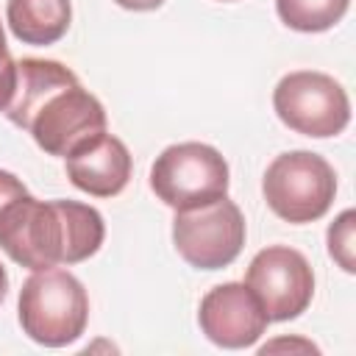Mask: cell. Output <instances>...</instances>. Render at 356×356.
I'll return each mask as SVG.
<instances>
[{"label":"cell","instance_id":"9","mask_svg":"<svg viewBox=\"0 0 356 356\" xmlns=\"http://www.w3.org/2000/svg\"><path fill=\"white\" fill-rule=\"evenodd\" d=\"M200 331L220 348H248L267 331V314L248 284L228 281L209 289L197 309Z\"/></svg>","mask_w":356,"mask_h":356},{"label":"cell","instance_id":"17","mask_svg":"<svg viewBox=\"0 0 356 356\" xmlns=\"http://www.w3.org/2000/svg\"><path fill=\"white\" fill-rule=\"evenodd\" d=\"M278 348H300V350H306V353H317V348H314L312 342H303V339H275V342L264 345L259 353L267 356V353H273V350H278Z\"/></svg>","mask_w":356,"mask_h":356},{"label":"cell","instance_id":"4","mask_svg":"<svg viewBox=\"0 0 356 356\" xmlns=\"http://www.w3.org/2000/svg\"><path fill=\"white\" fill-rule=\"evenodd\" d=\"M150 186L156 197L175 211L206 206L228 192V164L211 145H170L150 167Z\"/></svg>","mask_w":356,"mask_h":356},{"label":"cell","instance_id":"10","mask_svg":"<svg viewBox=\"0 0 356 356\" xmlns=\"http://www.w3.org/2000/svg\"><path fill=\"white\" fill-rule=\"evenodd\" d=\"M70 181L95 197H114L125 189L131 178V153L122 139L100 131L81 145H75L67 156Z\"/></svg>","mask_w":356,"mask_h":356},{"label":"cell","instance_id":"12","mask_svg":"<svg viewBox=\"0 0 356 356\" xmlns=\"http://www.w3.org/2000/svg\"><path fill=\"white\" fill-rule=\"evenodd\" d=\"M6 19L19 42L44 47L67 33L72 6L70 0H8Z\"/></svg>","mask_w":356,"mask_h":356},{"label":"cell","instance_id":"18","mask_svg":"<svg viewBox=\"0 0 356 356\" xmlns=\"http://www.w3.org/2000/svg\"><path fill=\"white\" fill-rule=\"evenodd\" d=\"M114 3L131 11H150V8H159L164 0H114Z\"/></svg>","mask_w":356,"mask_h":356},{"label":"cell","instance_id":"6","mask_svg":"<svg viewBox=\"0 0 356 356\" xmlns=\"http://www.w3.org/2000/svg\"><path fill=\"white\" fill-rule=\"evenodd\" d=\"M172 242L181 259L197 270L228 267L245 245V217L222 195L206 206L175 211Z\"/></svg>","mask_w":356,"mask_h":356},{"label":"cell","instance_id":"19","mask_svg":"<svg viewBox=\"0 0 356 356\" xmlns=\"http://www.w3.org/2000/svg\"><path fill=\"white\" fill-rule=\"evenodd\" d=\"M6 292H8V275H6V267L0 264V303L6 300Z\"/></svg>","mask_w":356,"mask_h":356},{"label":"cell","instance_id":"5","mask_svg":"<svg viewBox=\"0 0 356 356\" xmlns=\"http://www.w3.org/2000/svg\"><path fill=\"white\" fill-rule=\"evenodd\" d=\"M273 106L286 128L314 139L342 134L350 120V100L342 83L314 70L284 75L273 92Z\"/></svg>","mask_w":356,"mask_h":356},{"label":"cell","instance_id":"15","mask_svg":"<svg viewBox=\"0 0 356 356\" xmlns=\"http://www.w3.org/2000/svg\"><path fill=\"white\" fill-rule=\"evenodd\" d=\"M14 89H17V61L8 53L6 33H3V25H0V111H6V106L11 103Z\"/></svg>","mask_w":356,"mask_h":356},{"label":"cell","instance_id":"7","mask_svg":"<svg viewBox=\"0 0 356 356\" xmlns=\"http://www.w3.org/2000/svg\"><path fill=\"white\" fill-rule=\"evenodd\" d=\"M245 284L259 298L267 320H295L303 314L314 295V273L306 256L286 245L259 250L248 267Z\"/></svg>","mask_w":356,"mask_h":356},{"label":"cell","instance_id":"11","mask_svg":"<svg viewBox=\"0 0 356 356\" xmlns=\"http://www.w3.org/2000/svg\"><path fill=\"white\" fill-rule=\"evenodd\" d=\"M75 81H78L75 72L70 67L58 64V61H50V58H22V61H17V89H14L11 103L6 106V117L14 125L25 128L31 114L39 108V103L50 92L61 89L67 83H75Z\"/></svg>","mask_w":356,"mask_h":356},{"label":"cell","instance_id":"1","mask_svg":"<svg viewBox=\"0 0 356 356\" xmlns=\"http://www.w3.org/2000/svg\"><path fill=\"white\" fill-rule=\"evenodd\" d=\"M106 225L95 206L78 200L19 197L0 217V248L28 270L78 264L103 245Z\"/></svg>","mask_w":356,"mask_h":356},{"label":"cell","instance_id":"13","mask_svg":"<svg viewBox=\"0 0 356 356\" xmlns=\"http://www.w3.org/2000/svg\"><path fill=\"white\" fill-rule=\"evenodd\" d=\"M350 0H275V11L281 22L300 33H320L334 28Z\"/></svg>","mask_w":356,"mask_h":356},{"label":"cell","instance_id":"2","mask_svg":"<svg viewBox=\"0 0 356 356\" xmlns=\"http://www.w3.org/2000/svg\"><path fill=\"white\" fill-rule=\"evenodd\" d=\"M17 314L22 331L33 342L44 348H64L83 334L89 320V298L72 273L47 267L36 270L22 284Z\"/></svg>","mask_w":356,"mask_h":356},{"label":"cell","instance_id":"8","mask_svg":"<svg viewBox=\"0 0 356 356\" xmlns=\"http://www.w3.org/2000/svg\"><path fill=\"white\" fill-rule=\"evenodd\" d=\"M25 131L50 156H67L83 139L106 131V108L78 81L50 92L31 114Z\"/></svg>","mask_w":356,"mask_h":356},{"label":"cell","instance_id":"14","mask_svg":"<svg viewBox=\"0 0 356 356\" xmlns=\"http://www.w3.org/2000/svg\"><path fill=\"white\" fill-rule=\"evenodd\" d=\"M353 225H356V211L353 209L342 211L328 225V253H331V259L345 273H353L356 270V259H353Z\"/></svg>","mask_w":356,"mask_h":356},{"label":"cell","instance_id":"16","mask_svg":"<svg viewBox=\"0 0 356 356\" xmlns=\"http://www.w3.org/2000/svg\"><path fill=\"white\" fill-rule=\"evenodd\" d=\"M25 195H28V189L22 186V181H19L14 172L0 170V217L8 211L11 203H17V200L25 197Z\"/></svg>","mask_w":356,"mask_h":356},{"label":"cell","instance_id":"3","mask_svg":"<svg viewBox=\"0 0 356 356\" xmlns=\"http://www.w3.org/2000/svg\"><path fill=\"white\" fill-rule=\"evenodd\" d=\"M261 192L267 206L286 222L320 220L337 195L334 167L312 150H289L273 159L264 172Z\"/></svg>","mask_w":356,"mask_h":356}]
</instances>
